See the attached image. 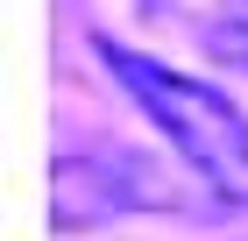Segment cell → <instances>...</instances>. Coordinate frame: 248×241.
<instances>
[{
    "mask_svg": "<svg viewBox=\"0 0 248 241\" xmlns=\"http://www.w3.org/2000/svg\"><path fill=\"white\" fill-rule=\"evenodd\" d=\"M170 213L177 185L170 170L149 163L142 149H107V156H64L57 177H50V213H57V227L71 234V227H107L121 220V213Z\"/></svg>",
    "mask_w": 248,
    "mask_h": 241,
    "instance_id": "2",
    "label": "cell"
},
{
    "mask_svg": "<svg viewBox=\"0 0 248 241\" xmlns=\"http://www.w3.org/2000/svg\"><path fill=\"white\" fill-rule=\"evenodd\" d=\"M99 57H107V71L142 99V113L170 135V149L199 170V185L220 206H248V113L234 107L227 93H213L206 78H185V71H170V64H156V57L128 50V43L99 36Z\"/></svg>",
    "mask_w": 248,
    "mask_h": 241,
    "instance_id": "1",
    "label": "cell"
},
{
    "mask_svg": "<svg viewBox=\"0 0 248 241\" xmlns=\"http://www.w3.org/2000/svg\"><path fill=\"white\" fill-rule=\"evenodd\" d=\"M199 50L227 71H248V0H213V15L199 21Z\"/></svg>",
    "mask_w": 248,
    "mask_h": 241,
    "instance_id": "3",
    "label": "cell"
}]
</instances>
